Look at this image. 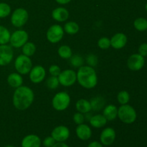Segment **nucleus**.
I'll list each match as a JSON object with an SVG mask.
<instances>
[{"label":"nucleus","instance_id":"obj_7","mask_svg":"<svg viewBox=\"0 0 147 147\" xmlns=\"http://www.w3.org/2000/svg\"><path fill=\"white\" fill-rule=\"evenodd\" d=\"M28 33L23 30H17L12 32L10 36L9 43L11 47L20 48L28 42Z\"/></svg>","mask_w":147,"mask_h":147},{"label":"nucleus","instance_id":"obj_8","mask_svg":"<svg viewBox=\"0 0 147 147\" xmlns=\"http://www.w3.org/2000/svg\"><path fill=\"white\" fill-rule=\"evenodd\" d=\"M64 33L63 27H62L60 24H55L49 27L46 33V37L50 43L55 44L59 42L63 39Z\"/></svg>","mask_w":147,"mask_h":147},{"label":"nucleus","instance_id":"obj_16","mask_svg":"<svg viewBox=\"0 0 147 147\" xmlns=\"http://www.w3.org/2000/svg\"><path fill=\"white\" fill-rule=\"evenodd\" d=\"M76 133L78 138L82 141L88 140L92 136V130L90 126L85 123L78 125L76 129Z\"/></svg>","mask_w":147,"mask_h":147},{"label":"nucleus","instance_id":"obj_36","mask_svg":"<svg viewBox=\"0 0 147 147\" xmlns=\"http://www.w3.org/2000/svg\"><path fill=\"white\" fill-rule=\"evenodd\" d=\"M60 72H61V69L57 65H52L49 67V73H50V74L52 76H56V77H57L60 75Z\"/></svg>","mask_w":147,"mask_h":147},{"label":"nucleus","instance_id":"obj_37","mask_svg":"<svg viewBox=\"0 0 147 147\" xmlns=\"http://www.w3.org/2000/svg\"><path fill=\"white\" fill-rule=\"evenodd\" d=\"M55 143V140L51 136H47L42 142V144L45 147H52Z\"/></svg>","mask_w":147,"mask_h":147},{"label":"nucleus","instance_id":"obj_5","mask_svg":"<svg viewBox=\"0 0 147 147\" xmlns=\"http://www.w3.org/2000/svg\"><path fill=\"white\" fill-rule=\"evenodd\" d=\"M14 67L16 71L22 76L28 74L32 67V62L30 57L23 54L17 56L14 61Z\"/></svg>","mask_w":147,"mask_h":147},{"label":"nucleus","instance_id":"obj_32","mask_svg":"<svg viewBox=\"0 0 147 147\" xmlns=\"http://www.w3.org/2000/svg\"><path fill=\"white\" fill-rule=\"evenodd\" d=\"M11 13V7L8 4L4 2L0 3V19L8 17Z\"/></svg>","mask_w":147,"mask_h":147},{"label":"nucleus","instance_id":"obj_15","mask_svg":"<svg viewBox=\"0 0 147 147\" xmlns=\"http://www.w3.org/2000/svg\"><path fill=\"white\" fill-rule=\"evenodd\" d=\"M127 36L122 32L116 33L111 38V47L116 50H120L123 48L127 43Z\"/></svg>","mask_w":147,"mask_h":147},{"label":"nucleus","instance_id":"obj_6","mask_svg":"<svg viewBox=\"0 0 147 147\" xmlns=\"http://www.w3.org/2000/svg\"><path fill=\"white\" fill-rule=\"evenodd\" d=\"M29 18V14L24 8L16 9L11 15V23L14 27L20 28L27 23Z\"/></svg>","mask_w":147,"mask_h":147},{"label":"nucleus","instance_id":"obj_18","mask_svg":"<svg viewBox=\"0 0 147 147\" xmlns=\"http://www.w3.org/2000/svg\"><path fill=\"white\" fill-rule=\"evenodd\" d=\"M52 17L53 20L58 22L67 21L69 17V11L64 7H57L52 12Z\"/></svg>","mask_w":147,"mask_h":147},{"label":"nucleus","instance_id":"obj_17","mask_svg":"<svg viewBox=\"0 0 147 147\" xmlns=\"http://www.w3.org/2000/svg\"><path fill=\"white\" fill-rule=\"evenodd\" d=\"M41 139L37 135L29 134L23 138L21 142L22 147H40Z\"/></svg>","mask_w":147,"mask_h":147},{"label":"nucleus","instance_id":"obj_23","mask_svg":"<svg viewBox=\"0 0 147 147\" xmlns=\"http://www.w3.org/2000/svg\"><path fill=\"white\" fill-rule=\"evenodd\" d=\"M63 30H64L65 32L67 33V34L73 35L78 32L80 27H79V24L76 22L70 21L65 24Z\"/></svg>","mask_w":147,"mask_h":147},{"label":"nucleus","instance_id":"obj_41","mask_svg":"<svg viewBox=\"0 0 147 147\" xmlns=\"http://www.w3.org/2000/svg\"><path fill=\"white\" fill-rule=\"evenodd\" d=\"M55 1L60 4H66L70 2L71 0H55Z\"/></svg>","mask_w":147,"mask_h":147},{"label":"nucleus","instance_id":"obj_9","mask_svg":"<svg viewBox=\"0 0 147 147\" xmlns=\"http://www.w3.org/2000/svg\"><path fill=\"white\" fill-rule=\"evenodd\" d=\"M57 78L60 84L64 87H70L77 81V74L71 69H67L61 71Z\"/></svg>","mask_w":147,"mask_h":147},{"label":"nucleus","instance_id":"obj_4","mask_svg":"<svg viewBox=\"0 0 147 147\" xmlns=\"http://www.w3.org/2000/svg\"><path fill=\"white\" fill-rule=\"evenodd\" d=\"M70 96L67 92H58L52 100V106L57 111H63L69 107L70 104Z\"/></svg>","mask_w":147,"mask_h":147},{"label":"nucleus","instance_id":"obj_24","mask_svg":"<svg viewBox=\"0 0 147 147\" xmlns=\"http://www.w3.org/2000/svg\"><path fill=\"white\" fill-rule=\"evenodd\" d=\"M10 36L9 30L7 27L0 25V45H6L9 42Z\"/></svg>","mask_w":147,"mask_h":147},{"label":"nucleus","instance_id":"obj_22","mask_svg":"<svg viewBox=\"0 0 147 147\" xmlns=\"http://www.w3.org/2000/svg\"><path fill=\"white\" fill-rule=\"evenodd\" d=\"M76 110L82 113H88L92 110V106L90 102L86 99H79L76 103Z\"/></svg>","mask_w":147,"mask_h":147},{"label":"nucleus","instance_id":"obj_39","mask_svg":"<svg viewBox=\"0 0 147 147\" xmlns=\"http://www.w3.org/2000/svg\"><path fill=\"white\" fill-rule=\"evenodd\" d=\"M88 147H103V144H102L100 142L94 141V142H92L91 143L89 144Z\"/></svg>","mask_w":147,"mask_h":147},{"label":"nucleus","instance_id":"obj_29","mask_svg":"<svg viewBox=\"0 0 147 147\" xmlns=\"http://www.w3.org/2000/svg\"><path fill=\"white\" fill-rule=\"evenodd\" d=\"M90 102L92 106V109H93L94 111L100 110L105 103L104 99H103V98L101 97L93 98Z\"/></svg>","mask_w":147,"mask_h":147},{"label":"nucleus","instance_id":"obj_26","mask_svg":"<svg viewBox=\"0 0 147 147\" xmlns=\"http://www.w3.org/2000/svg\"><path fill=\"white\" fill-rule=\"evenodd\" d=\"M58 55L63 59H70L73 55L71 48L67 45H61L57 50Z\"/></svg>","mask_w":147,"mask_h":147},{"label":"nucleus","instance_id":"obj_11","mask_svg":"<svg viewBox=\"0 0 147 147\" xmlns=\"http://www.w3.org/2000/svg\"><path fill=\"white\" fill-rule=\"evenodd\" d=\"M70 132L68 128L65 126H56L52 131L51 136L55 140L56 142H65L70 137Z\"/></svg>","mask_w":147,"mask_h":147},{"label":"nucleus","instance_id":"obj_19","mask_svg":"<svg viewBox=\"0 0 147 147\" xmlns=\"http://www.w3.org/2000/svg\"><path fill=\"white\" fill-rule=\"evenodd\" d=\"M107 122V119L105 118L103 114L94 115V116H91L89 120L90 126H93V128H96V129H100V128L105 126Z\"/></svg>","mask_w":147,"mask_h":147},{"label":"nucleus","instance_id":"obj_34","mask_svg":"<svg viewBox=\"0 0 147 147\" xmlns=\"http://www.w3.org/2000/svg\"><path fill=\"white\" fill-rule=\"evenodd\" d=\"M73 120L75 122V123H76L77 125L82 124L85 121V116L83 115V113L78 111L77 113H76L73 115Z\"/></svg>","mask_w":147,"mask_h":147},{"label":"nucleus","instance_id":"obj_21","mask_svg":"<svg viewBox=\"0 0 147 147\" xmlns=\"http://www.w3.org/2000/svg\"><path fill=\"white\" fill-rule=\"evenodd\" d=\"M7 83L11 87L17 88L23 84V78L18 73H12L7 77Z\"/></svg>","mask_w":147,"mask_h":147},{"label":"nucleus","instance_id":"obj_43","mask_svg":"<svg viewBox=\"0 0 147 147\" xmlns=\"http://www.w3.org/2000/svg\"><path fill=\"white\" fill-rule=\"evenodd\" d=\"M145 9H146V10L147 11V3L146 4V5H145Z\"/></svg>","mask_w":147,"mask_h":147},{"label":"nucleus","instance_id":"obj_3","mask_svg":"<svg viewBox=\"0 0 147 147\" xmlns=\"http://www.w3.org/2000/svg\"><path fill=\"white\" fill-rule=\"evenodd\" d=\"M118 117L123 123L131 124L136 120L137 113L134 108L127 103L121 105L118 109Z\"/></svg>","mask_w":147,"mask_h":147},{"label":"nucleus","instance_id":"obj_33","mask_svg":"<svg viewBox=\"0 0 147 147\" xmlns=\"http://www.w3.org/2000/svg\"><path fill=\"white\" fill-rule=\"evenodd\" d=\"M98 46L101 50H107L111 47V40L106 37H100L98 41Z\"/></svg>","mask_w":147,"mask_h":147},{"label":"nucleus","instance_id":"obj_10","mask_svg":"<svg viewBox=\"0 0 147 147\" xmlns=\"http://www.w3.org/2000/svg\"><path fill=\"white\" fill-rule=\"evenodd\" d=\"M14 57L12 47L9 45H0V66L9 64Z\"/></svg>","mask_w":147,"mask_h":147},{"label":"nucleus","instance_id":"obj_20","mask_svg":"<svg viewBox=\"0 0 147 147\" xmlns=\"http://www.w3.org/2000/svg\"><path fill=\"white\" fill-rule=\"evenodd\" d=\"M103 115L107 119L108 121L115 120L118 116V108L115 105H108L103 109Z\"/></svg>","mask_w":147,"mask_h":147},{"label":"nucleus","instance_id":"obj_12","mask_svg":"<svg viewBox=\"0 0 147 147\" xmlns=\"http://www.w3.org/2000/svg\"><path fill=\"white\" fill-rule=\"evenodd\" d=\"M145 64L144 57L139 53L133 54L128 58L127 66L133 71H138L143 68Z\"/></svg>","mask_w":147,"mask_h":147},{"label":"nucleus","instance_id":"obj_25","mask_svg":"<svg viewBox=\"0 0 147 147\" xmlns=\"http://www.w3.org/2000/svg\"><path fill=\"white\" fill-rule=\"evenodd\" d=\"M22 50L23 55L28 56V57H31L35 53L36 46L33 42H27L22 47Z\"/></svg>","mask_w":147,"mask_h":147},{"label":"nucleus","instance_id":"obj_27","mask_svg":"<svg viewBox=\"0 0 147 147\" xmlns=\"http://www.w3.org/2000/svg\"><path fill=\"white\" fill-rule=\"evenodd\" d=\"M134 27L139 32H144L147 30V20L143 17L136 19L134 22Z\"/></svg>","mask_w":147,"mask_h":147},{"label":"nucleus","instance_id":"obj_40","mask_svg":"<svg viewBox=\"0 0 147 147\" xmlns=\"http://www.w3.org/2000/svg\"><path fill=\"white\" fill-rule=\"evenodd\" d=\"M52 147H69V146L65 142H56Z\"/></svg>","mask_w":147,"mask_h":147},{"label":"nucleus","instance_id":"obj_28","mask_svg":"<svg viewBox=\"0 0 147 147\" xmlns=\"http://www.w3.org/2000/svg\"><path fill=\"white\" fill-rule=\"evenodd\" d=\"M70 63L71 66L74 67H80L81 66L83 65V63H84V59L82 57L81 55H72V57H70Z\"/></svg>","mask_w":147,"mask_h":147},{"label":"nucleus","instance_id":"obj_13","mask_svg":"<svg viewBox=\"0 0 147 147\" xmlns=\"http://www.w3.org/2000/svg\"><path fill=\"white\" fill-rule=\"evenodd\" d=\"M46 76V70L42 65H36L32 67L29 73V77L32 83L37 84L44 80Z\"/></svg>","mask_w":147,"mask_h":147},{"label":"nucleus","instance_id":"obj_44","mask_svg":"<svg viewBox=\"0 0 147 147\" xmlns=\"http://www.w3.org/2000/svg\"><path fill=\"white\" fill-rule=\"evenodd\" d=\"M0 20H1V19H0ZM0 22H1V20H0Z\"/></svg>","mask_w":147,"mask_h":147},{"label":"nucleus","instance_id":"obj_30","mask_svg":"<svg viewBox=\"0 0 147 147\" xmlns=\"http://www.w3.org/2000/svg\"><path fill=\"white\" fill-rule=\"evenodd\" d=\"M117 100L121 105L127 104L130 100V95L126 90H121L118 93Z\"/></svg>","mask_w":147,"mask_h":147},{"label":"nucleus","instance_id":"obj_1","mask_svg":"<svg viewBox=\"0 0 147 147\" xmlns=\"http://www.w3.org/2000/svg\"><path fill=\"white\" fill-rule=\"evenodd\" d=\"M34 94L30 87L22 86L15 89L13 94L12 103L16 109L27 110L34 102Z\"/></svg>","mask_w":147,"mask_h":147},{"label":"nucleus","instance_id":"obj_38","mask_svg":"<svg viewBox=\"0 0 147 147\" xmlns=\"http://www.w3.org/2000/svg\"><path fill=\"white\" fill-rule=\"evenodd\" d=\"M139 54L143 57L147 56V43H142L139 47Z\"/></svg>","mask_w":147,"mask_h":147},{"label":"nucleus","instance_id":"obj_14","mask_svg":"<svg viewBox=\"0 0 147 147\" xmlns=\"http://www.w3.org/2000/svg\"><path fill=\"white\" fill-rule=\"evenodd\" d=\"M116 134L111 127H107L103 129L100 135V142L104 146H110L114 142Z\"/></svg>","mask_w":147,"mask_h":147},{"label":"nucleus","instance_id":"obj_31","mask_svg":"<svg viewBox=\"0 0 147 147\" xmlns=\"http://www.w3.org/2000/svg\"><path fill=\"white\" fill-rule=\"evenodd\" d=\"M60 85L59 83L58 78L56 76H50L46 80V86L50 90H55V89L57 88Z\"/></svg>","mask_w":147,"mask_h":147},{"label":"nucleus","instance_id":"obj_2","mask_svg":"<svg viewBox=\"0 0 147 147\" xmlns=\"http://www.w3.org/2000/svg\"><path fill=\"white\" fill-rule=\"evenodd\" d=\"M77 81L79 85L86 89H91L98 83V76L94 67L89 65H83L76 73Z\"/></svg>","mask_w":147,"mask_h":147},{"label":"nucleus","instance_id":"obj_35","mask_svg":"<svg viewBox=\"0 0 147 147\" xmlns=\"http://www.w3.org/2000/svg\"><path fill=\"white\" fill-rule=\"evenodd\" d=\"M86 63L89 66L95 67L98 64V57L97 56L93 54H90L86 57Z\"/></svg>","mask_w":147,"mask_h":147},{"label":"nucleus","instance_id":"obj_42","mask_svg":"<svg viewBox=\"0 0 147 147\" xmlns=\"http://www.w3.org/2000/svg\"><path fill=\"white\" fill-rule=\"evenodd\" d=\"M4 147H15V146H11V145H8V146H4Z\"/></svg>","mask_w":147,"mask_h":147}]
</instances>
